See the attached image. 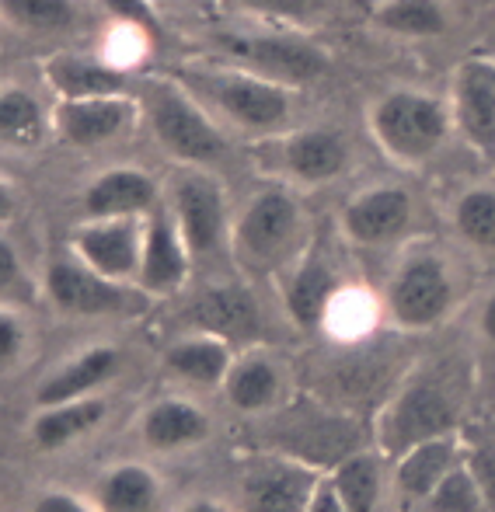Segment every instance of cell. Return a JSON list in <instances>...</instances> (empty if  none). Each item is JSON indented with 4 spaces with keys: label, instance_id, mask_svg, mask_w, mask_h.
Wrapping results in <instances>:
<instances>
[{
    "label": "cell",
    "instance_id": "6da1fadb",
    "mask_svg": "<svg viewBox=\"0 0 495 512\" xmlns=\"http://www.w3.org/2000/svg\"><path fill=\"white\" fill-rule=\"evenodd\" d=\"M171 77L178 84H185L213 119L227 122L238 133L272 140V136H283L293 129L297 91L283 88L276 81H265V77L251 74V70L203 56V60L182 63Z\"/></svg>",
    "mask_w": 495,
    "mask_h": 512
},
{
    "label": "cell",
    "instance_id": "7a4b0ae2",
    "mask_svg": "<svg viewBox=\"0 0 495 512\" xmlns=\"http://www.w3.org/2000/svg\"><path fill=\"white\" fill-rule=\"evenodd\" d=\"M311 213L290 185H262L245 199L231 227V258L248 279L276 283L314 244Z\"/></svg>",
    "mask_w": 495,
    "mask_h": 512
},
{
    "label": "cell",
    "instance_id": "3957f363",
    "mask_svg": "<svg viewBox=\"0 0 495 512\" xmlns=\"http://www.w3.org/2000/svg\"><path fill=\"white\" fill-rule=\"evenodd\" d=\"M468 398L461 370L433 366L408 370L384 408L373 418V446L384 460H398L412 446L461 432V411Z\"/></svg>",
    "mask_w": 495,
    "mask_h": 512
},
{
    "label": "cell",
    "instance_id": "277c9868",
    "mask_svg": "<svg viewBox=\"0 0 495 512\" xmlns=\"http://www.w3.org/2000/svg\"><path fill=\"white\" fill-rule=\"evenodd\" d=\"M133 95L140 102V119L147 122L150 136L178 168L217 171L227 161L231 143L220 122L171 74L136 77Z\"/></svg>",
    "mask_w": 495,
    "mask_h": 512
},
{
    "label": "cell",
    "instance_id": "5b68a950",
    "mask_svg": "<svg viewBox=\"0 0 495 512\" xmlns=\"http://www.w3.org/2000/svg\"><path fill=\"white\" fill-rule=\"evenodd\" d=\"M265 418L276 425L265 450L300 460V464L314 467L321 474H332L346 460L360 457L367 450H377L373 446V429L363 425L360 415H349L342 408L325 405L314 394L290 398L283 408Z\"/></svg>",
    "mask_w": 495,
    "mask_h": 512
},
{
    "label": "cell",
    "instance_id": "8992f818",
    "mask_svg": "<svg viewBox=\"0 0 495 512\" xmlns=\"http://www.w3.org/2000/svg\"><path fill=\"white\" fill-rule=\"evenodd\" d=\"M461 290V276L443 251L408 244L380 290L384 324L398 335H426L454 314Z\"/></svg>",
    "mask_w": 495,
    "mask_h": 512
},
{
    "label": "cell",
    "instance_id": "52a82bcc",
    "mask_svg": "<svg viewBox=\"0 0 495 512\" xmlns=\"http://www.w3.org/2000/svg\"><path fill=\"white\" fill-rule=\"evenodd\" d=\"M206 60L234 63L241 70L276 81L297 91L300 84H314L332 70V56L325 46L311 39V32H290V28L241 25L220 28L206 42Z\"/></svg>",
    "mask_w": 495,
    "mask_h": 512
},
{
    "label": "cell",
    "instance_id": "ba28073f",
    "mask_svg": "<svg viewBox=\"0 0 495 512\" xmlns=\"http://www.w3.org/2000/svg\"><path fill=\"white\" fill-rule=\"evenodd\" d=\"M367 129L387 161L426 168L454 133V115L443 98L419 88H394L367 108Z\"/></svg>",
    "mask_w": 495,
    "mask_h": 512
},
{
    "label": "cell",
    "instance_id": "9c48e42d",
    "mask_svg": "<svg viewBox=\"0 0 495 512\" xmlns=\"http://www.w3.org/2000/svg\"><path fill=\"white\" fill-rule=\"evenodd\" d=\"M370 338H360V342H332L335 349L328 356H321L318 363L314 398L360 418L370 408L380 411L391 401V394L398 391V384L408 377L412 366L401 363L384 345H373Z\"/></svg>",
    "mask_w": 495,
    "mask_h": 512
},
{
    "label": "cell",
    "instance_id": "30bf717a",
    "mask_svg": "<svg viewBox=\"0 0 495 512\" xmlns=\"http://www.w3.org/2000/svg\"><path fill=\"white\" fill-rule=\"evenodd\" d=\"M164 206L175 216L192 262H210L231 251V203L217 171L178 168L164 182Z\"/></svg>",
    "mask_w": 495,
    "mask_h": 512
},
{
    "label": "cell",
    "instance_id": "8fae6325",
    "mask_svg": "<svg viewBox=\"0 0 495 512\" xmlns=\"http://www.w3.org/2000/svg\"><path fill=\"white\" fill-rule=\"evenodd\" d=\"M49 307L70 321H98V317H140L150 307L136 286L112 283V279L91 272L74 255L53 258L42 279Z\"/></svg>",
    "mask_w": 495,
    "mask_h": 512
},
{
    "label": "cell",
    "instance_id": "7c38bea8",
    "mask_svg": "<svg viewBox=\"0 0 495 512\" xmlns=\"http://www.w3.org/2000/svg\"><path fill=\"white\" fill-rule=\"evenodd\" d=\"M272 182L290 189H321L349 168V140L328 126H293L290 133L258 143Z\"/></svg>",
    "mask_w": 495,
    "mask_h": 512
},
{
    "label": "cell",
    "instance_id": "4fadbf2b",
    "mask_svg": "<svg viewBox=\"0 0 495 512\" xmlns=\"http://www.w3.org/2000/svg\"><path fill=\"white\" fill-rule=\"evenodd\" d=\"M276 283L286 317L300 331H321L328 307L349 286V276L342 269L339 251L328 248V241H321V237H314V244L304 251V258L297 265H290Z\"/></svg>",
    "mask_w": 495,
    "mask_h": 512
},
{
    "label": "cell",
    "instance_id": "5bb4252c",
    "mask_svg": "<svg viewBox=\"0 0 495 512\" xmlns=\"http://www.w3.org/2000/svg\"><path fill=\"white\" fill-rule=\"evenodd\" d=\"M415 227V199L401 185H370L356 192L339 216V234L360 251H387L405 244Z\"/></svg>",
    "mask_w": 495,
    "mask_h": 512
},
{
    "label": "cell",
    "instance_id": "9a60e30c",
    "mask_svg": "<svg viewBox=\"0 0 495 512\" xmlns=\"http://www.w3.org/2000/svg\"><path fill=\"white\" fill-rule=\"evenodd\" d=\"M143 227H147V216L81 220L70 230V255L112 283L136 286L143 258Z\"/></svg>",
    "mask_w": 495,
    "mask_h": 512
},
{
    "label": "cell",
    "instance_id": "2e32d148",
    "mask_svg": "<svg viewBox=\"0 0 495 512\" xmlns=\"http://www.w3.org/2000/svg\"><path fill=\"white\" fill-rule=\"evenodd\" d=\"M178 331H203V335H217L231 342L234 349H248V345H262L265 324L258 300L248 283H210L185 304L182 324Z\"/></svg>",
    "mask_w": 495,
    "mask_h": 512
},
{
    "label": "cell",
    "instance_id": "e0dca14e",
    "mask_svg": "<svg viewBox=\"0 0 495 512\" xmlns=\"http://www.w3.org/2000/svg\"><path fill=\"white\" fill-rule=\"evenodd\" d=\"M321 478L325 474L300 460L262 450L241 474L238 512H307Z\"/></svg>",
    "mask_w": 495,
    "mask_h": 512
},
{
    "label": "cell",
    "instance_id": "ac0fdd59",
    "mask_svg": "<svg viewBox=\"0 0 495 512\" xmlns=\"http://www.w3.org/2000/svg\"><path fill=\"white\" fill-rule=\"evenodd\" d=\"M140 122V102L136 95H109V98H77V102L53 105V133L60 143L74 150L109 147L126 140Z\"/></svg>",
    "mask_w": 495,
    "mask_h": 512
},
{
    "label": "cell",
    "instance_id": "d6986e66",
    "mask_svg": "<svg viewBox=\"0 0 495 512\" xmlns=\"http://www.w3.org/2000/svg\"><path fill=\"white\" fill-rule=\"evenodd\" d=\"M290 387L293 380L283 359L265 345H248V349H238L220 394L241 415L265 418L290 401Z\"/></svg>",
    "mask_w": 495,
    "mask_h": 512
},
{
    "label": "cell",
    "instance_id": "ffe728a7",
    "mask_svg": "<svg viewBox=\"0 0 495 512\" xmlns=\"http://www.w3.org/2000/svg\"><path fill=\"white\" fill-rule=\"evenodd\" d=\"M192 255L185 248V237L178 230L175 216L168 213V206H157L147 216V227H143V258H140V279H136V290L154 304V300L178 297L185 290L192 276Z\"/></svg>",
    "mask_w": 495,
    "mask_h": 512
},
{
    "label": "cell",
    "instance_id": "44dd1931",
    "mask_svg": "<svg viewBox=\"0 0 495 512\" xmlns=\"http://www.w3.org/2000/svg\"><path fill=\"white\" fill-rule=\"evenodd\" d=\"M450 115L454 129L475 150L495 157V60L492 56H468L457 63L450 81Z\"/></svg>",
    "mask_w": 495,
    "mask_h": 512
},
{
    "label": "cell",
    "instance_id": "7402d4cb",
    "mask_svg": "<svg viewBox=\"0 0 495 512\" xmlns=\"http://www.w3.org/2000/svg\"><path fill=\"white\" fill-rule=\"evenodd\" d=\"M123 366H126V356L112 342L88 345V349L74 352V356L63 359L60 366H53V370L46 373V380L35 387V408L98 398V394L123 373Z\"/></svg>",
    "mask_w": 495,
    "mask_h": 512
},
{
    "label": "cell",
    "instance_id": "603a6c76",
    "mask_svg": "<svg viewBox=\"0 0 495 512\" xmlns=\"http://www.w3.org/2000/svg\"><path fill=\"white\" fill-rule=\"evenodd\" d=\"M140 432L143 450L150 453H185L203 446L213 436V418L203 405H196L185 394H164V398L150 401L140 411Z\"/></svg>",
    "mask_w": 495,
    "mask_h": 512
},
{
    "label": "cell",
    "instance_id": "cb8c5ba5",
    "mask_svg": "<svg viewBox=\"0 0 495 512\" xmlns=\"http://www.w3.org/2000/svg\"><path fill=\"white\" fill-rule=\"evenodd\" d=\"M164 203V185L143 168H109L81 192V220H116V216H150Z\"/></svg>",
    "mask_w": 495,
    "mask_h": 512
},
{
    "label": "cell",
    "instance_id": "d4e9b609",
    "mask_svg": "<svg viewBox=\"0 0 495 512\" xmlns=\"http://www.w3.org/2000/svg\"><path fill=\"white\" fill-rule=\"evenodd\" d=\"M464 464V432L429 439L412 446L394 460V492L408 509H422V502Z\"/></svg>",
    "mask_w": 495,
    "mask_h": 512
},
{
    "label": "cell",
    "instance_id": "484cf974",
    "mask_svg": "<svg viewBox=\"0 0 495 512\" xmlns=\"http://www.w3.org/2000/svg\"><path fill=\"white\" fill-rule=\"evenodd\" d=\"M49 91L56 102H77V98H109V95H129L133 91V74L112 67L102 56L88 53H53L42 63Z\"/></svg>",
    "mask_w": 495,
    "mask_h": 512
},
{
    "label": "cell",
    "instance_id": "4316f807",
    "mask_svg": "<svg viewBox=\"0 0 495 512\" xmlns=\"http://www.w3.org/2000/svg\"><path fill=\"white\" fill-rule=\"evenodd\" d=\"M234 356H238V349H234L231 342H224V338L203 335V331H178V335L164 345L161 370L168 373L171 380H178V384L220 391Z\"/></svg>",
    "mask_w": 495,
    "mask_h": 512
},
{
    "label": "cell",
    "instance_id": "83f0119b",
    "mask_svg": "<svg viewBox=\"0 0 495 512\" xmlns=\"http://www.w3.org/2000/svg\"><path fill=\"white\" fill-rule=\"evenodd\" d=\"M91 502L98 512H161L164 481L143 460H116L98 471Z\"/></svg>",
    "mask_w": 495,
    "mask_h": 512
},
{
    "label": "cell",
    "instance_id": "f1b7e54d",
    "mask_svg": "<svg viewBox=\"0 0 495 512\" xmlns=\"http://www.w3.org/2000/svg\"><path fill=\"white\" fill-rule=\"evenodd\" d=\"M105 418H109V401L102 394L84 401H67V405L35 408L32 422H28V436H32V446L53 453L88 439L95 429H102Z\"/></svg>",
    "mask_w": 495,
    "mask_h": 512
},
{
    "label": "cell",
    "instance_id": "f546056e",
    "mask_svg": "<svg viewBox=\"0 0 495 512\" xmlns=\"http://www.w3.org/2000/svg\"><path fill=\"white\" fill-rule=\"evenodd\" d=\"M332 0H220V14H234L241 25L290 28V32H314L328 21Z\"/></svg>",
    "mask_w": 495,
    "mask_h": 512
},
{
    "label": "cell",
    "instance_id": "4dcf8cb0",
    "mask_svg": "<svg viewBox=\"0 0 495 512\" xmlns=\"http://www.w3.org/2000/svg\"><path fill=\"white\" fill-rule=\"evenodd\" d=\"M53 129V108H42L28 88H0V147L32 150Z\"/></svg>",
    "mask_w": 495,
    "mask_h": 512
},
{
    "label": "cell",
    "instance_id": "1f68e13d",
    "mask_svg": "<svg viewBox=\"0 0 495 512\" xmlns=\"http://www.w3.org/2000/svg\"><path fill=\"white\" fill-rule=\"evenodd\" d=\"M0 18L28 35H74L84 25L81 0H0Z\"/></svg>",
    "mask_w": 495,
    "mask_h": 512
},
{
    "label": "cell",
    "instance_id": "d6a6232c",
    "mask_svg": "<svg viewBox=\"0 0 495 512\" xmlns=\"http://www.w3.org/2000/svg\"><path fill=\"white\" fill-rule=\"evenodd\" d=\"M450 227L468 248L495 255V185H471L450 203Z\"/></svg>",
    "mask_w": 495,
    "mask_h": 512
},
{
    "label": "cell",
    "instance_id": "836d02e7",
    "mask_svg": "<svg viewBox=\"0 0 495 512\" xmlns=\"http://www.w3.org/2000/svg\"><path fill=\"white\" fill-rule=\"evenodd\" d=\"M332 481L339 488L342 502H346V512H380V502H384V457L377 450L360 453V457L335 467Z\"/></svg>",
    "mask_w": 495,
    "mask_h": 512
},
{
    "label": "cell",
    "instance_id": "e575fe53",
    "mask_svg": "<svg viewBox=\"0 0 495 512\" xmlns=\"http://www.w3.org/2000/svg\"><path fill=\"white\" fill-rule=\"evenodd\" d=\"M370 21L380 32L405 35V39H433L447 28L440 0H387L377 11H370Z\"/></svg>",
    "mask_w": 495,
    "mask_h": 512
},
{
    "label": "cell",
    "instance_id": "d590c367",
    "mask_svg": "<svg viewBox=\"0 0 495 512\" xmlns=\"http://www.w3.org/2000/svg\"><path fill=\"white\" fill-rule=\"evenodd\" d=\"M419 512H492L482 485H478V478L471 474L468 457H464V464L422 502Z\"/></svg>",
    "mask_w": 495,
    "mask_h": 512
},
{
    "label": "cell",
    "instance_id": "8d00e7d4",
    "mask_svg": "<svg viewBox=\"0 0 495 512\" xmlns=\"http://www.w3.org/2000/svg\"><path fill=\"white\" fill-rule=\"evenodd\" d=\"M35 297V279L21 258L18 244L0 230V300L11 304H28Z\"/></svg>",
    "mask_w": 495,
    "mask_h": 512
},
{
    "label": "cell",
    "instance_id": "74e56055",
    "mask_svg": "<svg viewBox=\"0 0 495 512\" xmlns=\"http://www.w3.org/2000/svg\"><path fill=\"white\" fill-rule=\"evenodd\" d=\"M28 352V324L14 307L0 304V373L21 366Z\"/></svg>",
    "mask_w": 495,
    "mask_h": 512
},
{
    "label": "cell",
    "instance_id": "f35d334b",
    "mask_svg": "<svg viewBox=\"0 0 495 512\" xmlns=\"http://www.w3.org/2000/svg\"><path fill=\"white\" fill-rule=\"evenodd\" d=\"M102 4H105V11H112L116 25L140 28L150 39H161V18H157L150 0H102Z\"/></svg>",
    "mask_w": 495,
    "mask_h": 512
},
{
    "label": "cell",
    "instance_id": "ab89813d",
    "mask_svg": "<svg viewBox=\"0 0 495 512\" xmlns=\"http://www.w3.org/2000/svg\"><path fill=\"white\" fill-rule=\"evenodd\" d=\"M464 457H468L471 474L478 478V485H482L485 499H489V506L495 512V443L464 436Z\"/></svg>",
    "mask_w": 495,
    "mask_h": 512
},
{
    "label": "cell",
    "instance_id": "60d3db41",
    "mask_svg": "<svg viewBox=\"0 0 495 512\" xmlns=\"http://www.w3.org/2000/svg\"><path fill=\"white\" fill-rule=\"evenodd\" d=\"M28 512H98L95 502L84 499L77 492H67V488H46L32 499Z\"/></svg>",
    "mask_w": 495,
    "mask_h": 512
},
{
    "label": "cell",
    "instance_id": "b9f144b4",
    "mask_svg": "<svg viewBox=\"0 0 495 512\" xmlns=\"http://www.w3.org/2000/svg\"><path fill=\"white\" fill-rule=\"evenodd\" d=\"M307 512H346V502H342V495H339V488H335L332 474H325V478L318 481V488H314Z\"/></svg>",
    "mask_w": 495,
    "mask_h": 512
},
{
    "label": "cell",
    "instance_id": "7bdbcfd3",
    "mask_svg": "<svg viewBox=\"0 0 495 512\" xmlns=\"http://www.w3.org/2000/svg\"><path fill=\"white\" fill-rule=\"evenodd\" d=\"M18 209H21V196H18V189L14 185H7L4 178H0V230L7 227V223L18 216Z\"/></svg>",
    "mask_w": 495,
    "mask_h": 512
},
{
    "label": "cell",
    "instance_id": "ee69618b",
    "mask_svg": "<svg viewBox=\"0 0 495 512\" xmlns=\"http://www.w3.org/2000/svg\"><path fill=\"white\" fill-rule=\"evenodd\" d=\"M175 512H238V509H231L224 499H217V495H192V499H185Z\"/></svg>",
    "mask_w": 495,
    "mask_h": 512
},
{
    "label": "cell",
    "instance_id": "f6af8a7d",
    "mask_svg": "<svg viewBox=\"0 0 495 512\" xmlns=\"http://www.w3.org/2000/svg\"><path fill=\"white\" fill-rule=\"evenodd\" d=\"M478 335L495 349V290L482 300V310H478Z\"/></svg>",
    "mask_w": 495,
    "mask_h": 512
},
{
    "label": "cell",
    "instance_id": "bcb514c9",
    "mask_svg": "<svg viewBox=\"0 0 495 512\" xmlns=\"http://www.w3.org/2000/svg\"><path fill=\"white\" fill-rule=\"evenodd\" d=\"M185 4H196V7H203V11L220 14V0H185Z\"/></svg>",
    "mask_w": 495,
    "mask_h": 512
},
{
    "label": "cell",
    "instance_id": "7dc6e473",
    "mask_svg": "<svg viewBox=\"0 0 495 512\" xmlns=\"http://www.w3.org/2000/svg\"><path fill=\"white\" fill-rule=\"evenodd\" d=\"M353 4L360 7V11H367V14H370V11H377L380 4H387V0H353Z\"/></svg>",
    "mask_w": 495,
    "mask_h": 512
}]
</instances>
